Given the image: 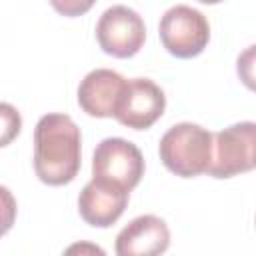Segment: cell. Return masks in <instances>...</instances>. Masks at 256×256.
Segmentation results:
<instances>
[{"instance_id": "cell-9", "label": "cell", "mask_w": 256, "mask_h": 256, "mask_svg": "<svg viewBox=\"0 0 256 256\" xmlns=\"http://www.w3.org/2000/svg\"><path fill=\"white\" fill-rule=\"evenodd\" d=\"M130 192L92 178L78 196V212L82 220L94 228H110L126 210Z\"/></svg>"}, {"instance_id": "cell-13", "label": "cell", "mask_w": 256, "mask_h": 256, "mask_svg": "<svg viewBox=\"0 0 256 256\" xmlns=\"http://www.w3.org/2000/svg\"><path fill=\"white\" fill-rule=\"evenodd\" d=\"M48 2L60 16H66V18L82 16L96 4V0H48Z\"/></svg>"}, {"instance_id": "cell-8", "label": "cell", "mask_w": 256, "mask_h": 256, "mask_svg": "<svg viewBox=\"0 0 256 256\" xmlns=\"http://www.w3.org/2000/svg\"><path fill=\"white\" fill-rule=\"evenodd\" d=\"M126 78L110 68L90 70L78 86V106L92 118H112L120 104Z\"/></svg>"}, {"instance_id": "cell-12", "label": "cell", "mask_w": 256, "mask_h": 256, "mask_svg": "<svg viewBox=\"0 0 256 256\" xmlns=\"http://www.w3.org/2000/svg\"><path fill=\"white\" fill-rule=\"evenodd\" d=\"M0 114H2V146H8L10 140L20 134L22 118H20L18 110L14 106H10L8 102L0 104Z\"/></svg>"}, {"instance_id": "cell-7", "label": "cell", "mask_w": 256, "mask_h": 256, "mask_svg": "<svg viewBox=\"0 0 256 256\" xmlns=\"http://www.w3.org/2000/svg\"><path fill=\"white\" fill-rule=\"evenodd\" d=\"M166 110L164 90L150 78H132L126 82L114 118L132 130H148Z\"/></svg>"}, {"instance_id": "cell-3", "label": "cell", "mask_w": 256, "mask_h": 256, "mask_svg": "<svg viewBox=\"0 0 256 256\" xmlns=\"http://www.w3.org/2000/svg\"><path fill=\"white\" fill-rule=\"evenodd\" d=\"M158 36L168 54L186 60L204 52L210 40V24L200 10L176 4L160 18Z\"/></svg>"}, {"instance_id": "cell-4", "label": "cell", "mask_w": 256, "mask_h": 256, "mask_svg": "<svg viewBox=\"0 0 256 256\" xmlns=\"http://www.w3.org/2000/svg\"><path fill=\"white\" fill-rule=\"evenodd\" d=\"M256 168V122H236L214 134L212 178H232Z\"/></svg>"}, {"instance_id": "cell-1", "label": "cell", "mask_w": 256, "mask_h": 256, "mask_svg": "<svg viewBox=\"0 0 256 256\" xmlns=\"http://www.w3.org/2000/svg\"><path fill=\"white\" fill-rule=\"evenodd\" d=\"M82 162V134L62 112L44 114L34 128V172L48 186L70 184Z\"/></svg>"}, {"instance_id": "cell-15", "label": "cell", "mask_w": 256, "mask_h": 256, "mask_svg": "<svg viewBox=\"0 0 256 256\" xmlns=\"http://www.w3.org/2000/svg\"><path fill=\"white\" fill-rule=\"evenodd\" d=\"M198 2H202V4H218L222 0H198Z\"/></svg>"}, {"instance_id": "cell-11", "label": "cell", "mask_w": 256, "mask_h": 256, "mask_svg": "<svg viewBox=\"0 0 256 256\" xmlns=\"http://www.w3.org/2000/svg\"><path fill=\"white\" fill-rule=\"evenodd\" d=\"M236 74L240 78V82L256 92V44H250L248 48H244L238 58H236Z\"/></svg>"}, {"instance_id": "cell-10", "label": "cell", "mask_w": 256, "mask_h": 256, "mask_svg": "<svg viewBox=\"0 0 256 256\" xmlns=\"http://www.w3.org/2000/svg\"><path fill=\"white\" fill-rule=\"evenodd\" d=\"M170 246L168 224L154 214H142L130 220L116 236L114 250L118 256H156Z\"/></svg>"}, {"instance_id": "cell-6", "label": "cell", "mask_w": 256, "mask_h": 256, "mask_svg": "<svg viewBox=\"0 0 256 256\" xmlns=\"http://www.w3.org/2000/svg\"><path fill=\"white\" fill-rule=\"evenodd\" d=\"M96 40L104 54L114 58H132L144 46L146 24L136 10L116 4L100 14L96 22Z\"/></svg>"}, {"instance_id": "cell-2", "label": "cell", "mask_w": 256, "mask_h": 256, "mask_svg": "<svg viewBox=\"0 0 256 256\" xmlns=\"http://www.w3.org/2000/svg\"><path fill=\"white\" fill-rule=\"evenodd\" d=\"M162 164L180 178H196L208 172L214 154V134L192 122L170 126L158 144Z\"/></svg>"}, {"instance_id": "cell-5", "label": "cell", "mask_w": 256, "mask_h": 256, "mask_svg": "<svg viewBox=\"0 0 256 256\" xmlns=\"http://www.w3.org/2000/svg\"><path fill=\"white\" fill-rule=\"evenodd\" d=\"M140 148L124 138H104L92 156V178L132 192L144 176Z\"/></svg>"}, {"instance_id": "cell-16", "label": "cell", "mask_w": 256, "mask_h": 256, "mask_svg": "<svg viewBox=\"0 0 256 256\" xmlns=\"http://www.w3.org/2000/svg\"><path fill=\"white\" fill-rule=\"evenodd\" d=\"M254 222H256V220H254Z\"/></svg>"}, {"instance_id": "cell-14", "label": "cell", "mask_w": 256, "mask_h": 256, "mask_svg": "<svg viewBox=\"0 0 256 256\" xmlns=\"http://www.w3.org/2000/svg\"><path fill=\"white\" fill-rule=\"evenodd\" d=\"M98 252V254H104V250L102 248H98V246H90V244H74V246H70L66 252L68 254H72V252Z\"/></svg>"}]
</instances>
